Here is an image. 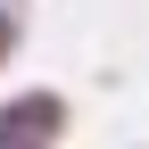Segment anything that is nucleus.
Returning <instances> with one entry per match:
<instances>
[{
	"label": "nucleus",
	"mask_w": 149,
	"mask_h": 149,
	"mask_svg": "<svg viewBox=\"0 0 149 149\" xmlns=\"http://www.w3.org/2000/svg\"><path fill=\"white\" fill-rule=\"evenodd\" d=\"M58 124H66L58 91H25V100L0 108V149H50V141H58Z\"/></svg>",
	"instance_id": "obj_1"
},
{
	"label": "nucleus",
	"mask_w": 149,
	"mask_h": 149,
	"mask_svg": "<svg viewBox=\"0 0 149 149\" xmlns=\"http://www.w3.org/2000/svg\"><path fill=\"white\" fill-rule=\"evenodd\" d=\"M8 42H17V17H8V8H0V58H8Z\"/></svg>",
	"instance_id": "obj_2"
}]
</instances>
